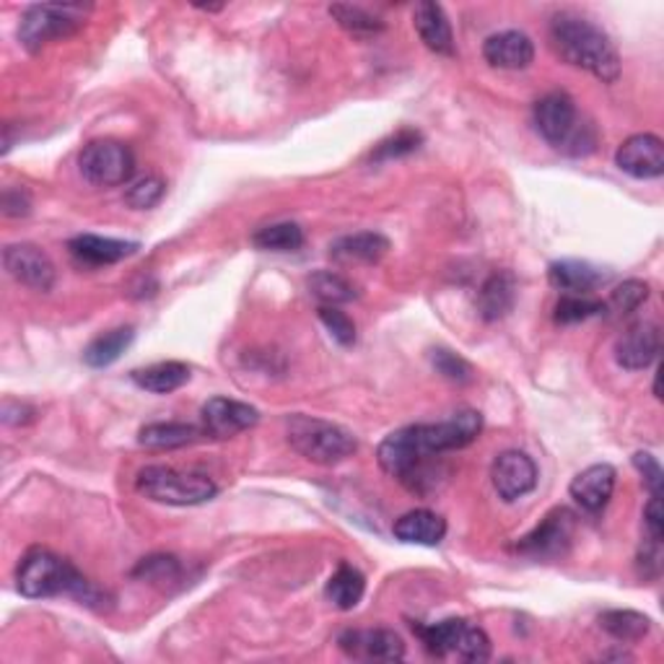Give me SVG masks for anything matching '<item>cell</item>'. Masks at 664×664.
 I'll use <instances>...</instances> for the list:
<instances>
[{"instance_id":"cell-1","label":"cell","mask_w":664,"mask_h":664,"mask_svg":"<svg viewBox=\"0 0 664 664\" xmlns=\"http://www.w3.org/2000/svg\"><path fill=\"white\" fill-rule=\"evenodd\" d=\"M483 431V415L477 411H460L439 423H419L390 434L376 450V460L384 473L398 477L408 491L429 493L436 489L444 467L439 457L446 452L473 444Z\"/></svg>"},{"instance_id":"cell-2","label":"cell","mask_w":664,"mask_h":664,"mask_svg":"<svg viewBox=\"0 0 664 664\" xmlns=\"http://www.w3.org/2000/svg\"><path fill=\"white\" fill-rule=\"evenodd\" d=\"M551 44L561 60L582 68L594 79L615 83L621 76V58L610 37L594 21L576 13H559L551 21Z\"/></svg>"},{"instance_id":"cell-3","label":"cell","mask_w":664,"mask_h":664,"mask_svg":"<svg viewBox=\"0 0 664 664\" xmlns=\"http://www.w3.org/2000/svg\"><path fill=\"white\" fill-rule=\"evenodd\" d=\"M17 586L29 600L73 597L83 605H97L102 600V594L91 586L89 579L71 561L60 559L44 547H37V551L24 555L17 571Z\"/></svg>"},{"instance_id":"cell-4","label":"cell","mask_w":664,"mask_h":664,"mask_svg":"<svg viewBox=\"0 0 664 664\" xmlns=\"http://www.w3.org/2000/svg\"><path fill=\"white\" fill-rule=\"evenodd\" d=\"M285 436H289V444L301 457L324 467L341 465L359 450L356 436L351 431L304 413L291 415L285 421Z\"/></svg>"},{"instance_id":"cell-5","label":"cell","mask_w":664,"mask_h":664,"mask_svg":"<svg viewBox=\"0 0 664 664\" xmlns=\"http://www.w3.org/2000/svg\"><path fill=\"white\" fill-rule=\"evenodd\" d=\"M138 493L157 504L169 506H198L215 499L219 485L211 475L200 470H177L167 465H149L135 477Z\"/></svg>"},{"instance_id":"cell-6","label":"cell","mask_w":664,"mask_h":664,"mask_svg":"<svg viewBox=\"0 0 664 664\" xmlns=\"http://www.w3.org/2000/svg\"><path fill=\"white\" fill-rule=\"evenodd\" d=\"M87 11L79 3H40L29 6L19 24V40L29 52H40L50 42L66 40L79 32L87 21Z\"/></svg>"},{"instance_id":"cell-7","label":"cell","mask_w":664,"mask_h":664,"mask_svg":"<svg viewBox=\"0 0 664 664\" xmlns=\"http://www.w3.org/2000/svg\"><path fill=\"white\" fill-rule=\"evenodd\" d=\"M79 167L83 180L97 184V188H118V184L133 180L135 157L120 141H91L83 145Z\"/></svg>"},{"instance_id":"cell-8","label":"cell","mask_w":664,"mask_h":664,"mask_svg":"<svg viewBox=\"0 0 664 664\" xmlns=\"http://www.w3.org/2000/svg\"><path fill=\"white\" fill-rule=\"evenodd\" d=\"M535 128L537 133L545 138L547 143L555 145V149H569V145L584 143V133L579 128V112L574 99L569 94H561V91H553L540 99L535 104Z\"/></svg>"},{"instance_id":"cell-9","label":"cell","mask_w":664,"mask_h":664,"mask_svg":"<svg viewBox=\"0 0 664 664\" xmlns=\"http://www.w3.org/2000/svg\"><path fill=\"white\" fill-rule=\"evenodd\" d=\"M574 514L566 509H555L530 535H524L516 543V553L530 555V559H559L569 551L571 540H574Z\"/></svg>"},{"instance_id":"cell-10","label":"cell","mask_w":664,"mask_h":664,"mask_svg":"<svg viewBox=\"0 0 664 664\" xmlns=\"http://www.w3.org/2000/svg\"><path fill=\"white\" fill-rule=\"evenodd\" d=\"M491 483L496 489L499 499H504L506 504L520 501L522 496L535 491L537 485V465L532 462L530 454L520 450L501 452L491 465Z\"/></svg>"},{"instance_id":"cell-11","label":"cell","mask_w":664,"mask_h":664,"mask_svg":"<svg viewBox=\"0 0 664 664\" xmlns=\"http://www.w3.org/2000/svg\"><path fill=\"white\" fill-rule=\"evenodd\" d=\"M3 268L9 270L13 281L29 285L34 291H50L58 281L56 262L48 252L34 244H9L3 250Z\"/></svg>"},{"instance_id":"cell-12","label":"cell","mask_w":664,"mask_h":664,"mask_svg":"<svg viewBox=\"0 0 664 664\" xmlns=\"http://www.w3.org/2000/svg\"><path fill=\"white\" fill-rule=\"evenodd\" d=\"M200 421H203L200 426H203L205 436L231 439L247 429L258 426L260 411L250 403H242V400L213 398L208 400L203 411H200Z\"/></svg>"},{"instance_id":"cell-13","label":"cell","mask_w":664,"mask_h":664,"mask_svg":"<svg viewBox=\"0 0 664 664\" xmlns=\"http://www.w3.org/2000/svg\"><path fill=\"white\" fill-rule=\"evenodd\" d=\"M338 646L353 660L364 662H400L405 660V641L390 628L343 631Z\"/></svg>"},{"instance_id":"cell-14","label":"cell","mask_w":664,"mask_h":664,"mask_svg":"<svg viewBox=\"0 0 664 664\" xmlns=\"http://www.w3.org/2000/svg\"><path fill=\"white\" fill-rule=\"evenodd\" d=\"M662 353V330L656 322H636L615 341L617 366L628 372L648 369Z\"/></svg>"},{"instance_id":"cell-15","label":"cell","mask_w":664,"mask_h":664,"mask_svg":"<svg viewBox=\"0 0 664 664\" xmlns=\"http://www.w3.org/2000/svg\"><path fill=\"white\" fill-rule=\"evenodd\" d=\"M615 164L636 180H660L664 174V143L652 133L631 135L615 153Z\"/></svg>"},{"instance_id":"cell-16","label":"cell","mask_w":664,"mask_h":664,"mask_svg":"<svg viewBox=\"0 0 664 664\" xmlns=\"http://www.w3.org/2000/svg\"><path fill=\"white\" fill-rule=\"evenodd\" d=\"M615 477H617L615 467L607 465V462H602V465H590L586 470H582L574 481H571L569 485L571 499H574L584 512L600 514L602 509L610 504V499H613Z\"/></svg>"},{"instance_id":"cell-17","label":"cell","mask_w":664,"mask_h":664,"mask_svg":"<svg viewBox=\"0 0 664 664\" xmlns=\"http://www.w3.org/2000/svg\"><path fill=\"white\" fill-rule=\"evenodd\" d=\"M68 250H71V258L76 262H81V265L102 268V265H114V262L125 258H133V254L141 250V244L125 242V239L81 234L68 242Z\"/></svg>"},{"instance_id":"cell-18","label":"cell","mask_w":664,"mask_h":664,"mask_svg":"<svg viewBox=\"0 0 664 664\" xmlns=\"http://www.w3.org/2000/svg\"><path fill=\"white\" fill-rule=\"evenodd\" d=\"M483 58L501 71H524L535 60V44L524 32H499L485 40Z\"/></svg>"},{"instance_id":"cell-19","label":"cell","mask_w":664,"mask_h":664,"mask_svg":"<svg viewBox=\"0 0 664 664\" xmlns=\"http://www.w3.org/2000/svg\"><path fill=\"white\" fill-rule=\"evenodd\" d=\"M390 252V239L380 231H359L335 239L330 244V258L341 265H374Z\"/></svg>"},{"instance_id":"cell-20","label":"cell","mask_w":664,"mask_h":664,"mask_svg":"<svg viewBox=\"0 0 664 664\" xmlns=\"http://www.w3.org/2000/svg\"><path fill=\"white\" fill-rule=\"evenodd\" d=\"M413 27H415V32H419L421 42L426 44L431 52H436V56H446V58L454 56L452 24H450V19H446L442 6L431 3V0L415 6Z\"/></svg>"},{"instance_id":"cell-21","label":"cell","mask_w":664,"mask_h":664,"mask_svg":"<svg viewBox=\"0 0 664 664\" xmlns=\"http://www.w3.org/2000/svg\"><path fill=\"white\" fill-rule=\"evenodd\" d=\"M547 281L553 289H559L569 296H586L594 289H600L607 281V275L600 268L582 260H559L547 268Z\"/></svg>"},{"instance_id":"cell-22","label":"cell","mask_w":664,"mask_h":664,"mask_svg":"<svg viewBox=\"0 0 664 664\" xmlns=\"http://www.w3.org/2000/svg\"><path fill=\"white\" fill-rule=\"evenodd\" d=\"M395 537L408 545H439L446 535V522L429 509H415L395 522Z\"/></svg>"},{"instance_id":"cell-23","label":"cell","mask_w":664,"mask_h":664,"mask_svg":"<svg viewBox=\"0 0 664 664\" xmlns=\"http://www.w3.org/2000/svg\"><path fill=\"white\" fill-rule=\"evenodd\" d=\"M200 439H205L203 426L180 421H159L141 429L138 444L149 446V450H180V446L198 444Z\"/></svg>"},{"instance_id":"cell-24","label":"cell","mask_w":664,"mask_h":664,"mask_svg":"<svg viewBox=\"0 0 664 664\" xmlns=\"http://www.w3.org/2000/svg\"><path fill=\"white\" fill-rule=\"evenodd\" d=\"M516 304V281L512 273L501 270V273H493L489 281L481 285L477 291V312L485 322L504 320V316L512 312Z\"/></svg>"},{"instance_id":"cell-25","label":"cell","mask_w":664,"mask_h":664,"mask_svg":"<svg viewBox=\"0 0 664 664\" xmlns=\"http://www.w3.org/2000/svg\"><path fill=\"white\" fill-rule=\"evenodd\" d=\"M130 380L141 390L153 392V395H169V392L180 390L190 382V366L182 364V361H159V364L135 369Z\"/></svg>"},{"instance_id":"cell-26","label":"cell","mask_w":664,"mask_h":664,"mask_svg":"<svg viewBox=\"0 0 664 664\" xmlns=\"http://www.w3.org/2000/svg\"><path fill=\"white\" fill-rule=\"evenodd\" d=\"M135 341L133 328H114L110 332H102V335L94 338L83 351V364L91 369H107L118 361L122 353H125Z\"/></svg>"},{"instance_id":"cell-27","label":"cell","mask_w":664,"mask_h":664,"mask_svg":"<svg viewBox=\"0 0 664 664\" xmlns=\"http://www.w3.org/2000/svg\"><path fill=\"white\" fill-rule=\"evenodd\" d=\"M366 592V579L359 569L349 566V563H341L335 574L330 576L328 586H324V594L338 610H353L364 600Z\"/></svg>"},{"instance_id":"cell-28","label":"cell","mask_w":664,"mask_h":664,"mask_svg":"<svg viewBox=\"0 0 664 664\" xmlns=\"http://www.w3.org/2000/svg\"><path fill=\"white\" fill-rule=\"evenodd\" d=\"M600 628L623 644H636L652 631V621L636 610H607L600 615Z\"/></svg>"},{"instance_id":"cell-29","label":"cell","mask_w":664,"mask_h":664,"mask_svg":"<svg viewBox=\"0 0 664 664\" xmlns=\"http://www.w3.org/2000/svg\"><path fill=\"white\" fill-rule=\"evenodd\" d=\"M309 293L320 301L322 306H338V304H349L359 296L356 289H353L351 281H345L343 275L332 273V270H316L306 278Z\"/></svg>"},{"instance_id":"cell-30","label":"cell","mask_w":664,"mask_h":664,"mask_svg":"<svg viewBox=\"0 0 664 664\" xmlns=\"http://www.w3.org/2000/svg\"><path fill=\"white\" fill-rule=\"evenodd\" d=\"M467 621L462 617H450V621L431 623V625H413V631L419 633L423 641V648L434 656H450L457 648V641L462 636V628H465Z\"/></svg>"},{"instance_id":"cell-31","label":"cell","mask_w":664,"mask_h":664,"mask_svg":"<svg viewBox=\"0 0 664 664\" xmlns=\"http://www.w3.org/2000/svg\"><path fill=\"white\" fill-rule=\"evenodd\" d=\"M252 244L265 252H296L304 247V231H301L299 223L291 221L270 223V227H262L252 237Z\"/></svg>"},{"instance_id":"cell-32","label":"cell","mask_w":664,"mask_h":664,"mask_svg":"<svg viewBox=\"0 0 664 664\" xmlns=\"http://www.w3.org/2000/svg\"><path fill=\"white\" fill-rule=\"evenodd\" d=\"M330 17L341 24L345 32L356 37H372L380 34L384 29V21L376 19L374 13H369L361 6H330Z\"/></svg>"},{"instance_id":"cell-33","label":"cell","mask_w":664,"mask_h":664,"mask_svg":"<svg viewBox=\"0 0 664 664\" xmlns=\"http://www.w3.org/2000/svg\"><path fill=\"white\" fill-rule=\"evenodd\" d=\"M133 576L143 579V582H149V584L167 586V584L180 582L182 566L174 555H149V559H143L141 563H138Z\"/></svg>"},{"instance_id":"cell-34","label":"cell","mask_w":664,"mask_h":664,"mask_svg":"<svg viewBox=\"0 0 664 664\" xmlns=\"http://www.w3.org/2000/svg\"><path fill=\"white\" fill-rule=\"evenodd\" d=\"M600 312H605V304L590 296H563L555 306V322L561 324H576L584 320H592Z\"/></svg>"},{"instance_id":"cell-35","label":"cell","mask_w":664,"mask_h":664,"mask_svg":"<svg viewBox=\"0 0 664 664\" xmlns=\"http://www.w3.org/2000/svg\"><path fill=\"white\" fill-rule=\"evenodd\" d=\"M164 192H167L164 180H159V177H143V180L130 184L125 192V203L130 208H135V211H151V208H157L161 203Z\"/></svg>"},{"instance_id":"cell-36","label":"cell","mask_w":664,"mask_h":664,"mask_svg":"<svg viewBox=\"0 0 664 664\" xmlns=\"http://www.w3.org/2000/svg\"><path fill=\"white\" fill-rule=\"evenodd\" d=\"M454 654H457L460 660L473 662V664L489 662L491 660V638L485 636L483 628H475V625L467 623L465 628H462V636L457 641Z\"/></svg>"},{"instance_id":"cell-37","label":"cell","mask_w":664,"mask_h":664,"mask_svg":"<svg viewBox=\"0 0 664 664\" xmlns=\"http://www.w3.org/2000/svg\"><path fill=\"white\" fill-rule=\"evenodd\" d=\"M648 299V285L644 281H625L610 293L607 306L615 314H631Z\"/></svg>"},{"instance_id":"cell-38","label":"cell","mask_w":664,"mask_h":664,"mask_svg":"<svg viewBox=\"0 0 664 664\" xmlns=\"http://www.w3.org/2000/svg\"><path fill=\"white\" fill-rule=\"evenodd\" d=\"M421 133L419 130H400L388 141H382L376 149L372 151V161H390V159H400V157H408V153H413L415 149L421 145Z\"/></svg>"},{"instance_id":"cell-39","label":"cell","mask_w":664,"mask_h":664,"mask_svg":"<svg viewBox=\"0 0 664 664\" xmlns=\"http://www.w3.org/2000/svg\"><path fill=\"white\" fill-rule=\"evenodd\" d=\"M431 364H434L436 372L450 382L465 384V382L473 380V366H470L462 356H457V353H452L446 349L431 351Z\"/></svg>"},{"instance_id":"cell-40","label":"cell","mask_w":664,"mask_h":664,"mask_svg":"<svg viewBox=\"0 0 664 664\" xmlns=\"http://www.w3.org/2000/svg\"><path fill=\"white\" fill-rule=\"evenodd\" d=\"M320 320L328 332L332 335V341H338L341 345H353L356 343V324L345 312H341L338 306H320Z\"/></svg>"},{"instance_id":"cell-41","label":"cell","mask_w":664,"mask_h":664,"mask_svg":"<svg viewBox=\"0 0 664 664\" xmlns=\"http://www.w3.org/2000/svg\"><path fill=\"white\" fill-rule=\"evenodd\" d=\"M633 465L641 475H644V483L648 493H662V483H664V473H662V465L656 462L654 454L648 452H636L633 454Z\"/></svg>"},{"instance_id":"cell-42","label":"cell","mask_w":664,"mask_h":664,"mask_svg":"<svg viewBox=\"0 0 664 664\" xmlns=\"http://www.w3.org/2000/svg\"><path fill=\"white\" fill-rule=\"evenodd\" d=\"M0 205H3L6 219H24V215L32 213V198H29L24 188H6Z\"/></svg>"},{"instance_id":"cell-43","label":"cell","mask_w":664,"mask_h":664,"mask_svg":"<svg viewBox=\"0 0 664 664\" xmlns=\"http://www.w3.org/2000/svg\"><path fill=\"white\" fill-rule=\"evenodd\" d=\"M644 527L648 540L654 543H662L664 535V512H662V493H652L648 504L644 509Z\"/></svg>"},{"instance_id":"cell-44","label":"cell","mask_w":664,"mask_h":664,"mask_svg":"<svg viewBox=\"0 0 664 664\" xmlns=\"http://www.w3.org/2000/svg\"><path fill=\"white\" fill-rule=\"evenodd\" d=\"M0 419H3L6 426H27V423L34 421V408L27 403H17V400H6Z\"/></svg>"}]
</instances>
